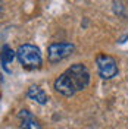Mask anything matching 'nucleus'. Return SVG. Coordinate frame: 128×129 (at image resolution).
<instances>
[{
	"label": "nucleus",
	"mask_w": 128,
	"mask_h": 129,
	"mask_svg": "<svg viewBox=\"0 0 128 129\" xmlns=\"http://www.w3.org/2000/svg\"><path fill=\"white\" fill-rule=\"evenodd\" d=\"M75 51V46L72 43L63 41V43H52L47 47V60L50 63H59L65 60L66 57L72 56Z\"/></svg>",
	"instance_id": "nucleus-4"
},
{
	"label": "nucleus",
	"mask_w": 128,
	"mask_h": 129,
	"mask_svg": "<svg viewBox=\"0 0 128 129\" xmlns=\"http://www.w3.org/2000/svg\"><path fill=\"white\" fill-rule=\"evenodd\" d=\"M15 56H16V51H13L8 44H5V46L2 47V51H0V64H2V68H3L8 73L12 72L10 68H9V64H12Z\"/></svg>",
	"instance_id": "nucleus-7"
},
{
	"label": "nucleus",
	"mask_w": 128,
	"mask_h": 129,
	"mask_svg": "<svg viewBox=\"0 0 128 129\" xmlns=\"http://www.w3.org/2000/svg\"><path fill=\"white\" fill-rule=\"evenodd\" d=\"M16 57L25 69H38L43 63L40 48L34 44H22L16 50Z\"/></svg>",
	"instance_id": "nucleus-2"
},
{
	"label": "nucleus",
	"mask_w": 128,
	"mask_h": 129,
	"mask_svg": "<svg viewBox=\"0 0 128 129\" xmlns=\"http://www.w3.org/2000/svg\"><path fill=\"white\" fill-rule=\"evenodd\" d=\"M88 84L90 72L87 66L82 63H75L69 66L63 73H60V76H57L53 84V88L65 97H72L77 92L86 89Z\"/></svg>",
	"instance_id": "nucleus-1"
},
{
	"label": "nucleus",
	"mask_w": 128,
	"mask_h": 129,
	"mask_svg": "<svg viewBox=\"0 0 128 129\" xmlns=\"http://www.w3.org/2000/svg\"><path fill=\"white\" fill-rule=\"evenodd\" d=\"M112 10L115 15L118 16H125V6L121 3V2H118V0H115L112 3Z\"/></svg>",
	"instance_id": "nucleus-8"
},
{
	"label": "nucleus",
	"mask_w": 128,
	"mask_h": 129,
	"mask_svg": "<svg viewBox=\"0 0 128 129\" xmlns=\"http://www.w3.org/2000/svg\"><path fill=\"white\" fill-rule=\"evenodd\" d=\"M127 40H128V34H125L122 38H119V40H118V43H119V44H124V43H125Z\"/></svg>",
	"instance_id": "nucleus-9"
},
{
	"label": "nucleus",
	"mask_w": 128,
	"mask_h": 129,
	"mask_svg": "<svg viewBox=\"0 0 128 129\" xmlns=\"http://www.w3.org/2000/svg\"><path fill=\"white\" fill-rule=\"evenodd\" d=\"M27 97L32 100V101H35V103H38L40 106H44L47 104L49 98H47V94L44 92V89L40 88L38 85H31L28 91H27Z\"/></svg>",
	"instance_id": "nucleus-6"
},
{
	"label": "nucleus",
	"mask_w": 128,
	"mask_h": 129,
	"mask_svg": "<svg viewBox=\"0 0 128 129\" xmlns=\"http://www.w3.org/2000/svg\"><path fill=\"white\" fill-rule=\"evenodd\" d=\"M18 116L21 119V128L22 129H43L40 122L32 116V113L30 110H21Z\"/></svg>",
	"instance_id": "nucleus-5"
},
{
	"label": "nucleus",
	"mask_w": 128,
	"mask_h": 129,
	"mask_svg": "<svg viewBox=\"0 0 128 129\" xmlns=\"http://www.w3.org/2000/svg\"><path fill=\"white\" fill-rule=\"evenodd\" d=\"M97 73L102 79H112L118 75V63L115 57L109 56L106 53H100L96 57Z\"/></svg>",
	"instance_id": "nucleus-3"
}]
</instances>
